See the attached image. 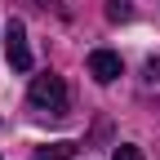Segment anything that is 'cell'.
<instances>
[{
	"instance_id": "obj_1",
	"label": "cell",
	"mask_w": 160,
	"mask_h": 160,
	"mask_svg": "<svg viewBox=\"0 0 160 160\" xmlns=\"http://www.w3.org/2000/svg\"><path fill=\"white\" fill-rule=\"evenodd\" d=\"M27 102L40 111V116H67V85H62V76H36L31 80V89H27Z\"/></svg>"
},
{
	"instance_id": "obj_5",
	"label": "cell",
	"mask_w": 160,
	"mask_h": 160,
	"mask_svg": "<svg viewBox=\"0 0 160 160\" xmlns=\"http://www.w3.org/2000/svg\"><path fill=\"white\" fill-rule=\"evenodd\" d=\"M133 0H107V22H129Z\"/></svg>"
},
{
	"instance_id": "obj_3",
	"label": "cell",
	"mask_w": 160,
	"mask_h": 160,
	"mask_svg": "<svg viewBox=\"0 0 160 160\" xmlns=\"http://www.w3.org/2000/svg\"><path fill=\"white\" fill-rule=\"evenodd\" d=\"M120 71H125L120 67V53H111V49H93L89 53V76L98 80V85H111Z\"/></svg>"
},
{
	"instance_id": "obj_6",
	"label": "cell",
	"mask_w": 160,
	"mask_h": 160,
	"mask_svg": "<svg viewBox=\"0 0 160 160\" xmlns=\"http://www.w3.org/2000/svg\"><path fill=\"white\" fill-rule=\"evenodd\" d=\"M111 160H142V151H138V147H129V142H120Z\"/></svg>"
},
{
	"instance_id": "obj_4",
	"label": "cell",
	"mask_w": 160,
	"mask_h": 160,
	"mask_svg": "<svg viewBox=\"0 0 160 160\" xmlns=\"http://www.w3.org/2000/svg\"><path fill=\"white\" fill-rule=\"evenodd\" d=\"M40 160H71L76 156V142H49V147H36Z\"/></svg>"
},
{
	"instance_id": "obj_7",
	"label": "cell",
	"mask_w": 160,
	"mask_h": 160,
	"mask_svg": "<svg viewBox=\"0 0 160 160\" xmlns=\"http://www.w3.org/2000/svg\"><path fill=\"white\" fill-rule=\"evenodd\" d=\"M147 80H160V58H151V62H147Z\"/></svg>"
},
{
	"instance_id": "obj_2",
	"label": "cell",
	"mask_w": 160,
	"mask_h": 160,
	"mask_svg": "<svg viewBox=\"0 0 160 160\" xmlns=\"http://www.w3.org/2000/svg\"><path fill=\"white\" fill-rule=\"evenodd\" d=\"M5 49H9V67H13V71H31V49H27V27L18 22V18H9V27H5Z\"/></svg>"
}]
</instances>
